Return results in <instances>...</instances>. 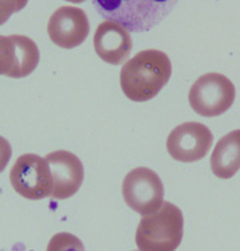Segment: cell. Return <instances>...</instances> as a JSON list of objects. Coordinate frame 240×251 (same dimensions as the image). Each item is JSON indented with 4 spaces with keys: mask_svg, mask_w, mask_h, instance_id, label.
I'll return each mask as SVG.
<instances>
[{
    "mask_svg": "<svg viewBox=\"0 0 240 251\" xmlns=\"http://www.w3.org/2000/svg\"><path fill=\"white\" fill-rule=\"evenodd\" d=\"M211 170L220 179H230L240 170V130L220 138L211 155Z\"/></svg>",
    "mask_w": 240,
    "mask_h": 251,
    "instance_id": "12",
    "label": "cell"
},
{
    "mask_svg": "<svg viewBox=\"0 0 240 251\" xmlns=\"http://www.w3.org/2000/svg\"><path fill=\"white\" fill-rule=\"evenodd\" d=\"M47 251H86L83 242L71 232H58L48 242Z\"/></svg>",
    "mask_w": 240,
    "mask_h": 251,
    "instance_id": "13",
    "label": "cell"
},
{
    "mask_svg": "<svg viewBox=\"0 0 240 251\" xmlns=\"http://www.w3.org/2000/svg\"><path fill=\"white\" fill-rule=\"evenodd\" d=\"M48 36L62 49H75L84 42L90 34L88 16L75 5H63L55 11L48 20Z\"/></svg>",
    "mask_w": 240,
    "mask_h": 251,
    "instance_id": "9",
    "label": "cell"
},
{
    "mask_svg": "<svg viewBox=\"0 0 240 251\" xmlns=\"http://www.w3.org/2000/svg\"><path fill=\"white\" fill-rule=\"evenodd\" d=\"M121 193L127 206L142 215L155 213L164 202L163 182L147 167L131 170L123 180Z\"/></svg>",
    "mask_w": 240,
    "mask_h": 251,
    "instance_id": "4",
    "label": "cell"
},
{
    "mask_svg": "<svg viewBox=\"0 0 240 251\" xmlns=\"http://www.w3.org/2000/svg\"><path fill=\"white\" fill-rule=\"evenodd\" d=\"M168 55L159 50H143L120 71V87L130 100L147 101L158 95L171 77Z\"/></svg>",
    "mask_w": 240,
    "mask_h": 251,
    "instance_id": "1",
    "label": "cell"
},
{
    "mask_svg": "<svg viewBox=\"0 0 240 251\" xmlns=\"http://www.w3.org/2000/svg\"><path fill=\"white\" fill-rule=\"evenodd\" d=\"M11 155H12L11 143L5 138L0 136V173L7 167V164L11 159Z\"/></svg>",
    "mask_w": 240,
    "mask_h": 251,
    "instance_id": "15",
    "label": "cell"
},
{
    "mask_svg": "<svg viewBox=\"0 0 240 251\" xmlns=\"http://www.w3.org/2000/svg\"><path fill=\"white\" fill-rule=\"evenodd\" d=\"M40 51L32 39L24 35L3 36L0 42V75L20 79L35 71Z\"/></svg>",
    "mask_w": 240,
    "mask_h": 251,
    "instance_id": "8",
    "label": "cell"
},
{
    "mask_svg": "<svg viewBox=\"0 0 240 251\" xmlns=\"http://www.w3.org/2000/svg\"><path fill=\"white\" fill-rule=\"evenodd\" d=\"M183 239V214L171 202L152 214L144 215L136 228V246L139 251H175Z\"/></svg>",
    "mask_w": 240,
    "mask_h": 251,
    "instance_id": "2",
    "label": "cell"
},
{
    "mask_svg": "<svg viewBox=\"0 0 240 251\" xmlns=\"http://www.w3.org/2000/svg\"><path fill=\"white\" fill-rule=\"evenodd\" d=\"M10 182L16 193L31 201L47 198L52 191L48 163L36 154H24L18 158L11 169Z\"/></svg>",
    "mask_w": 240,
    "mask_h": 251,
    "instance_id": "5",
    "label": "cell"
},
{
    "mask_svg": "<svg viewBox=\"0 0 240 251\" xmlns=\"http://www.w3.org/2000/svg\"><path fill=\"white\" fill-rule=\"evenodd\" d=\"M212 142L214 135L207 126L197 122H186L169 132L167 150L175 160L192 163L208 154Z\"/></svg>",
    "mask_w": 240,
    "mask_h": 251,
    "instance_id": "7",
    "label": "cell"
},
{
    "mask_svg": "<svg viewBox=\"0 0 240 251\" xmlns=\"http://www.w3.org/2000/svg\"><path fill=\"white\" fill-rule=\"evenodd\" d=\"M94 47L101 60L118 66L124 63L130 56L132 39L123 25L112 20H104L96 28Z\"/></svg>",
    "mask_w": 240,
    "mask_h": 251,
    "instance_id": "11",
    "label": "cell"
},
{
    "mask_svg": "<svg viewBox=\"0 0 240 251\" xmlns=\"http://www.w3.org/2000/svg\"><path fill=\"white\" fill-rule=\"evenodd\" d=\"M44 159L51 171V198L63 201L75 195L84 180V167L82 160L75 154L64 150L53 151Z\"/></svg>",
    "mask_w": 240,
    "mask_h": 251,
    "instance_id": "10",
    "label": "cell"
},
{
    "mask_svg": "<svg viewBox=\"0 0 240 251\" xmlns=\"http://www.w3.org/2000/svg\"><path fill=\"white\" fill-rule=\"evenodd\" d=\"M235 94V86L228 77L217 73H208L192 84L188 100L196 114L212 118L230 110Z\"/></svg>",
    "mask_w": 240,
    "mask_h": 251,
    "instance_id": "3",
    "label": "cell"
},
{
    "mask_svg": "<svg viewBox=\"0 0 240 251\" xmlns=\"http://www.w3.org/2000/svg\"><path fill=\"white\" fill-rule=\"evenodd\" d=\"M95 8L107 20H112L131 31L139 32L152 28L164 15V4L159 1H94Z\"/></svg>",
    "mask_w": 240,
    "mask_h": 251,
    "instance_id": "6",
    "label": "cell"
},
{
    "mask_svg": "<svg viewBox=\"0 0 240 251\" xmlns=\"http://www.w3.org/2000/svg\"><path fill=\"white\" fill-rule=\"evenodd\" d=\"M25 4L27 1L24 0H0V25H4L10 19L11 15L24 8Z\"/></svg>",
    "mask_w": 240,
    "mask_h": 251,
    "instance_id": "14",
    "label": "cell"
}]
</instances>
